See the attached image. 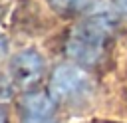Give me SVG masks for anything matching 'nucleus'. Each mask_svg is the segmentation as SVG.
Here are the masks:
<instances>
[{
	"label": "nucleus",
	"mask_w": 127,
	"mask_h": 123,
	"mask_svg": "<svg viewBox=\"0 0 127 123\" xmlns=\"http://www.w3.org/2000/svg\"><path fill=\"white\" fill-rule=\"evenodd\" d=\"M109 36H111V22L107 16L99 14L85 18L69 30V36L65 40V52L73 62L91 65L103 56Z\"/></svg>",
	"instance_id": "nucleus-1"
},
{
	"label": "nucleus",
	"mask_w": 127,
	"mask_h": 123,
	"mask_svg": "<svg viewBox=\"0 0 127 123\" xmlns=\"http://www.w3.org/2000/svg\"><path fill=\"white\" fill-rule=\"evenodd\" d=\"M50 91L56 101L77 103L85 101L93 93V79L85 69L75 63H60L52 71Z\"/></svg>",
	"instance_id": "nucleus-2"
},
{
	"label": "nucleus",
	"mask_w": 127,
	"mask_h": 123,
	"mask_svg": "<svg viewBox=\"0 0 127 123\" xmlns=\"http://www.w3.org/2000/svg\"><path fill=\"white\" fill-rule=\"evenodd\" d=\"M44 67H46V62L40 52L22 50L16 56H12L8 71L14 83H18L20 87H28V85H34L44 75Z\"/></svg>",
	"instance_id": "nucleus-3"
},
{
	"label": "nucleus",
	"mask_w": 127,
	"mask_h": 123,
	"mask_svg": "<svg viewBox=\"0 0 127 123\" xmlns=\"http://www.w3.org/2000/svg\"><path fill=\"white\" fill-rule=\"evenodd\" d=\"M22 107L26 109L28 115H44L50 117V113L54 111V97L46 95V93H28L22 99Z\"/></svg>",
	"instance_id": "nucleus-4"
},
{
	"label": "nucleus",
	"mask_w": 127,
	"mask_h": 123,
	"mask_svg": "<svg viewBox=\"0 0 127 123\" xmlns=\"http://www.w3.org/2000/svg\"><path fill=\"white\" fill-rule=\"evenodd\" d=\"M48 4L56 10V12H62V14H75V12H81L85 10L91 0H48Z\"/></svg>",
	"instance_id": "nucleus-5"
},
{
	"label": "nucleus",
	"mask_w": 127,
	"mask_h": 123,
	"mask_svg": "<svg viewBox=\"0 0 127 123\" xmlns=\"http://www.w3.org/2000/svg\"><path fill=\"white\" fill-rule=\"evenodd\" d=\"M22 123H56L52 117H44V115H26Z\"/></svg>",
	"instance_id": "nucleus-6"
},
{
	"label": "nucleus",
	"mask_w": 127,
	"mask_h": 123,
	"mask_svg": "<svg viewBox=\"0 0 127 123\" xmlns=\"http://www.w3.org/2000/svg\"><path fill=\"white\" fill-rule=\"evenodd\" d=\"M113 4H115V8L121 12V14H125L127 16V0H111Z\"/></svg>",
	"instance_id": "nucleus-7"
},
{
	"label": "nucleus",
	"mask_w": 127,
	"mask_h": 123,
	"mask_svg": "<svg viewBox=\"0 0 127 123\" xmlns=\"http://www.w3.org/2000/svg\"><path fill=\"white\" fill-rule=\"evenodd\" d=\"M4 52H6V42H4V38L0 36V56H2Z\"/></svg>",
	"instance_id": "nucleus-8"
},
{
	"label": "nucleus",
	"mask_w": 127,
	"mask_h": 123,
	"mask_svg": "<svg viewBox=\"0 0 127 123\" xmlns=\"http://www.w3.org/2000/svg\"><path fill=\"white\" fill-rule=\"evenodd\" d=\"M0 123H6V113L0 109Z\"/></svg>",
	"instance_id": "nucleus-9"
}]
</instances>
